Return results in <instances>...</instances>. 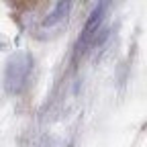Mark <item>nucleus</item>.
<instances>
[{
	"instance_id": "1",
	"label": "nucleus",
	"mask_w": 147,
	"mask_h": 147,
	"mask_svg": "<svg viewBox=\"0 0 147 147\" xmlns=\"http://www.w3.org/2000/svg\"><path fill=\"white\" fill-rule=\"evenodd\" d=\"M102 14H104V4H100L94 12H92V16L88 18L86 29H84V31H82V35H80L78 51H84V49H86V45L92 41V35L96 33V29H98V25H100V21H102Z\"/></svg>"
}]
</instances>
